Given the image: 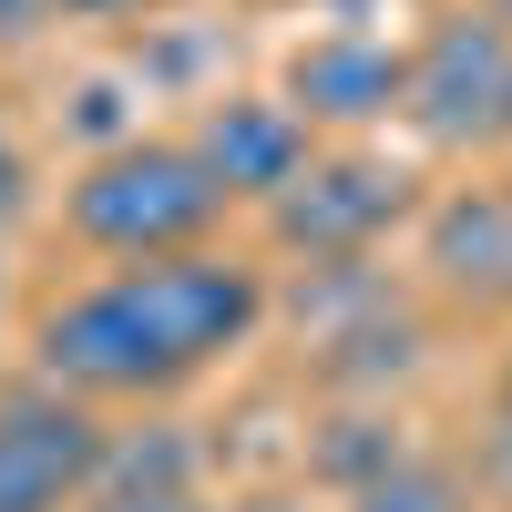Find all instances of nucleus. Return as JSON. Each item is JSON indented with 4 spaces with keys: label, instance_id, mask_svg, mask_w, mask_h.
<instances>
[{
    "label": "nucleus",
    "instance_id": "f257e3e1",
    "mask_svg": "<svg viewBox=\"0 0 512 512\" xmlns=\"http://www.w3.org/2000/svg\"><path fill=\"white\" fill-rule=\"evenodd\" d=\"M267 328V277L246 256L185 246V256H134L62 287L31 318V379L72 400H175L185 379L236 359Z\"/></svg>",
    "mask_w": 512,
    "mask_h": 512
},
{
    "label": "nucleus",
    "instance_id": "f03ea898",
    "mask_svg": "<svg viewBox=\"0 0 512 512\" xmlns=\"http://www.w3.org/2000/svg\"><path fill=\"white\" fill-rule=\"evenodd\" d=\"M62 226L93 246V256L134 267V256H185V246H205V236L226 226V195H216V175H205L175 134H123V144H103V154L62 185Z\"/></svg>",
    "mask_w": 512,
    "mask_h": 512
},
{
    "label": "nucleus",
    "instance_id": "7ed1b4c3",
    "mask_svg": "<svg viewBox=\"0 0 512 512\" xmlns=\"http://www.w3.org/2000/svg\"><path fill=\"white\" fill-rule=\"evenodd\" d=\"M502 93H512V31L492 11H441L400 52V123L431 154L502 144Z\"/></svg>",
    "mask_w": 512,
    "mask_h": 512
},
{
    "label": "nucleus",
    "instance_id": "20e7f679",
    "mask_svg": "<svg viewBox=\"0 0 512 512\" xmlns=\"http://www.w3.org/2000/svg\"><path fill=\"white\" fill-rule=\"evenodd\" d=\"M410 205H420V195H410V164L338 144V154H308V175L267 205V236H277L287 256H308V267H349V256H369Z\"/></svg>",
    "mask_w": 512,
    "mask_h": 512
},
{
    "label": "nucleus",
    "instance_id": "39448f33",
    "mask_svg": "<svg viewBox=\"0 0 512 512\" xmlns=\"http://www.w3.org/2000/svg\"><path fill=\"white\" fill-rule=\"evenodd\" d=\"M103 410L72 390H0V512H72L103 472Z\"/></svg>",
    "mask_w": 512,
    "mask_h": 512
},
{
    "label": "nucleus",
    "instance_id": "423d86ee",
    "mask_svg": "<svg viewBox=\"0 0 512 512\" xmlns=\"http://www.w3.org/2000/svg\"><path fill=\"white\" fill-rule=\"evenodd\" d=\"M185 154L216 175L226 205H277L297 175H308L318 134H308V123H297L277 93H226V103H205V123L185 134Z\"/></svg>",
    "mask_w": 512,
    "mask_h": 512
},
{
    "label": "nucleus",
    "instance_id": "0eeeda50",
    "mask_svg": "<svg viewBox=\"0 0 512 512\" xmlns=\"http://www.w3.org/2000/svg\"><path fill=\"white\" fill-rule=\"evenodd\" d=\"M308 134H359V123H390L400 113V41L379 31H318L308 52L287 62V93H277Z\"/></svg>",
    "mask_w": 512,
    "mask_h": 512
},
{
    "label": "nucleus",
    "instance_id": "6e6552de",
    "mask_svg": "<svg viewBox=\"0 0 512 512\" xmlns=\"http://www.w3.org/2000/svg\"><path fill=\"white\" fill-rule=\"evenodd\" d=\"M420 267L461 308H502L512 297V195L502 185H451L420 216Z\"/></svg>",
    "mask_w": 512,
    "mask_h": 512
},
{
    "label": "nucleus",
    "instance_id": "1a4fd4ad",
    "mask_svg": "<svg viewBox=\"0 0 512 512\" xmlns=\"http://www.w3.org/2000/svg\"><path fill=\"white\" fill-rule=\"evenodd\" d=\"M338 512H472V482H461V461L400 451L390 472H369V482L338 492Z\"/></svg>",
    "mask_w": 512,
    "mask_h": 512
},
{
    "label": "nucleus",
    "instance_id": "9d476101",
    "mask_svg": "<svg viewBox=\"0 0 512 512\" xmlns=\"http://www.w3.org/2000/svg\"><path fill=\"white\" fill-rule=\"evenodd\" d=\"M472 492H492V502L512 512V410L492 420V441H482V461H472Z\"/></svg>",
    "mask_w": 512,
    "mask_h": 512
},
{
    "label": "nucleus",
    "instance_id": "9b49d317",
    "mask_svg": "<svg viewBox=\"0 0 512 512\" xmlns=\"http://www.w3.org/2000/svg\"><path fill=\"white\" fill-rule=\"evenodd\" d=\"M72 512H205V492H82Z\"/></svg>",
    "mask_w": 512,
    "mask_h": 512
},
{
    "label": "nucleus",
    "instance_id": "f8f14e48",
    "mask_svg": "<svg viewBox=\"0 0 512 512\" xmlns=\"http://www.w3.org/2000/svg\"><path fill=\"white\" fill-rule=\"evenodd\" d=\"M154 0H52V21H144Z\"/></svg>",
    "mask_w": 512,
    "mask_h": 512
},
{
    "label": "nucleus",
    "instance_id": "ddd939ff",
    "mask_svg": "<svg viewBox=\"0 0 512 512\" xmlns=\"http://www.w3.org/2000/svg\"><path fill=\"white\" fill-rule=\"evenodd\" d=\"M21 205H31V175H21V144H11V134H0V226H11V216H21Z\"/></svg>",
    "mask_w": 512,
    "mask_h": 512
},
{
    "label": "nucleus",
    "instance_id": "4468645a",
    "mask_svg": "<svg viewBox=\"0 0 512 512\" xmlns=\"http://www.w3.org/2000/svg\"><path fill=\"white\" fill-rule=\"evenodd\" d=\"M31 31H52V0H0V41H31Z\"/></svg>",
    "mask_w": 512,
    "mask_h": 512
},
{
    "label": "nucleus",
    "instance_id": "2eb2a0df",
    "mask_svg": "<svg viewBox=\"0 0 512 512\" xmlns=\"http://www.w3.org/2000/svg\"><path fill=\"white\" fill-rule=\"evenodd\" d=\"M482 11H492V21H502V31H512V0H482Z\"/></svg>",
    "mask_w": 512,
    "mask_h": 512
},
{
    "label": "nucleus",
    "instance_id": "dca6fc26",
    "mask_svg": "<svg viewBox=\"0 0 512 512\" xmlns=\"http://www.w3.org/2000/svg\"><path fill=\"white\" fill-rule=\"evenodd\" d=\"M236 512H297V502H236Z\"/></svg>",
    "mask_w": 512,
    "mask_h": 512
},
{
    "label": "nucleus",
    "instance_id": "f3484780",
    "mask_svg": "<svg viewBox=\"0 0 512 512\" xmlns=\"http://www.w3.org/2000/svg\"><path fill=\"white\" fill-rule=\"evenodd\" d=\"M502 410H512V349H502Z\"/></svg>",
    "mask_w": 512,
    "mask_h": 512
},
{
    "label": "nucleus",
    "instance_id": "a211bd4d",
    "mask_svg": "<svg viewBox=\"0 0 512 512\" xmlns=\"http://www.w3.org/2000/svg\"><path fill=\"white\" fill-rule=\"evenodd\" d=\"M502 144H512V93H502Z\"/></svg>",
    "mask_w": 512,
    "mask_h": 512
},
{
    "label": "nucleus",
    "instance_id": "6ab92c4d",
    "mask_svg": "<svg viewBox=\"0 0 512 512\" xmlns=\"http://www.w3.org/2000/svg\"><path fill=\"white\" fill-rule=\"evenodd\" d=\"M502 195H512V185H502Z\"/></svg>",
    "mask_w": 512,
    "mask_h": 512
}]
</instances>
